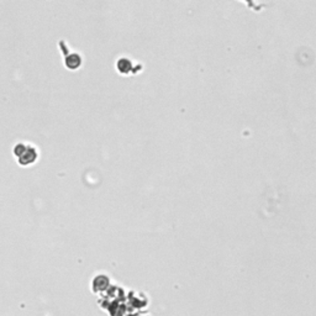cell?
<instances>
[{
  "instance_id": "cell-1",
  "label": "cell",
  "mask_w": 316,
  "mask_h": 316,
  "mask_svg": "<svg viewBox=\"0 0 316 316\" xmlns=\"http://www.w3.org/2000/svg\"><path fill=\"white\" fill-rule=\"evenodd\" d=\"M14 154L18 158V162L21 166H28L36 162L39 157V151L35 146L28 145V143L20 142L14 147Z\"/></svg>"
}]
</instances>
